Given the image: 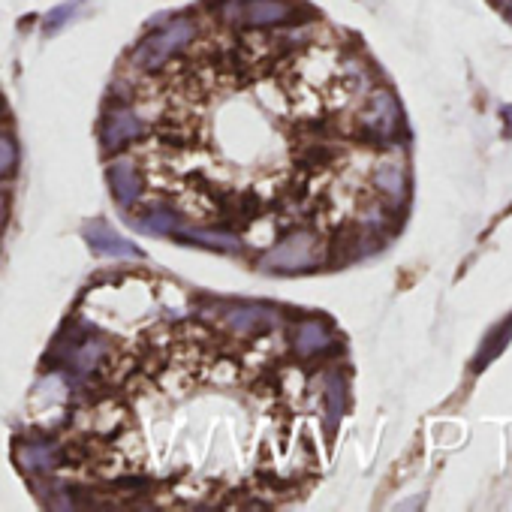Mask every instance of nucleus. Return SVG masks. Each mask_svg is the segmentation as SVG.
<instances>
[{
    "instance_id": "1",
    "label": "nucleus",
    "mask_w": 512,
    "mask_h": 512,
    "mask_svg": "<svg viewBox=\"0 0 512 512\" xmlns=\"http://www.w3.org/2000/svg\"><path fill=\"white\" fill-rule=\"evenodd\" d=\"M371 82L320 25L193 28L136 85L133 172L145 202L250 247L317 263L320 238L380 220L359 154Z\"/></svg>"
},
{
    "instance_id": "3",
    "label": "nucleus",
    "mask_w": 512,
    "mask_h": 512,
    "mask_svg": "<svg viewBox=\"0 0 512 512\" xmlns=\"http://www.w3.org/2000/svg\"><path fill=\"white\" fill-rule=\"evenodd\" d=\"M509 341H512V314L506 317V323H500V326H497V329L482 341V347H479V359H476V365H473V368H476V371H482L494 356H500V353H503V347H506Z\"/></svg>"
},
{
    "instance_id": "5",
    "label": "nucleus",
    "mask_w": 512,
    "mask_h": 512,
    "mask_svg": "<svg viewBox=\"0 0 512 512\" xmlns=\"http://www.w3.org/2000/svg\"><path fill=\"white\" fill-rule=\"evenodd\" d=\"M500 7H503V13H506V19L512 22V0H500Z\"/></svg>"
},
{
    "instance_id": "2",
    "label": "nucleus",
    "mask_w": 512,
    "mask_h": 512,
    "mask_svg": "<svg viewBox=\"0 0 512 512\" xmlns=\"http://www.w3.org/2000/svg\"><path fill=\"white\" fill-rule=\"evenodd\" d=\"M320 410L311 377L269 335L160 323L85 386L64 467L157 509H278L320 476Z\"/></svg>"
},
{
    "instance_id": "4",
    "label": "nucleus",
    "mask_w": 512,
    "mask_h": 512,
    "mask_svg": "<svg viewBox=\"0 0 512 512\" xmlns=\"http://www.w3.org/2000/svg\"><path fill=\"white\" fill-rule=\"evenodd\" d=\"M329 338H326V332L323 329H317V326H308L305 329V335H302V341H299V350H317V347H323Z\"/></svg>"
},
{
    "instance_id": "6",
    "label": "nucleus",
    "mask_w": 512,
    "mask_h": 512,
    "mask_svg": "<svg viewBox=\"0 0 512 512\" xmlns=\"http://www.w3.org/2000/svg\"><path fill=\"white\" fill-rule=\"evenodd\" d=\"M503 115H506V121H509V130H506V133H509V136H512V109H506V112H503Z\"/></svg>"
}]
</instances>
